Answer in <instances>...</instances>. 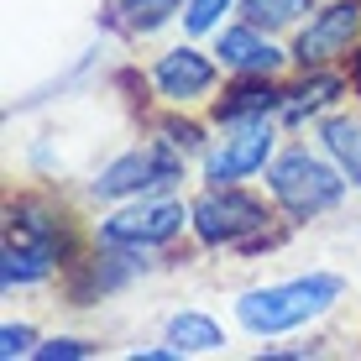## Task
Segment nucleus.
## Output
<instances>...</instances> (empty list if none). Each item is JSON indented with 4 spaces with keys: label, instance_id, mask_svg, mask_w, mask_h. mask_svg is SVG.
Wrapping results in <instances>:
<instances>
[{
    "label": "nucleus",
    "instance_id": "412c9836",
    "mask_svg": "<svg viewBox=\"0 0 361 361\" xmlns=\"http://www.w3.org/2000/svg\"><path fill=\"white\" fill-rule=\"evenodd\" d=\"M351 84H356V90H361V53H356V68H351Z\"/></svg>",
    "mask_w": 361,
    "mask_h": 361
},
{
    "label": "nucleus",
    "instance_id": "6e6552de",
    "mask_svg": "<svg viewBox=\"0 0 361 361\" xmlns=\"http://www.w3.org/2000/svg\"><path fill=\"white\" fill-rule=\"evenodd\" d=\"M356 32H361V6H356V0H335V6H325L304 32H298L293 58L304 68H325V63H335V58L351 53Z\"/></svg>",
    "mask_w": 361,
    "mask_h": 361
},
{
    "label": "nucleus",
    "instance_id": "dca6fc26",
    "mask_svg": "<svg viewBox=\"0 0 361 361\" xmlns=\"http://www.w3.org/2000/svg\"><path fill=\"white\" fill-rule=\"evenodd\" d=\"M189 0H121V21L131 32H157L163 21H173V11H183Z\"/></svg>",
    "mask_w": 361,
    "mask_h": 361
},
{
    "label": "nucleus",
    "instance_id": "7ed1b4c3",
    "mask_svg": "<svg viewBox=\"0 0 361 361\" xmlns=\"http://www.w3.org/2000/svg\"><path fill=\"white\" fill-rule=\"evenodd\" d=\"M267 189H272V199H278L293 220H314V215H325V209L341 204L345 173H341V163L330 168L325 157L293 147V152H283L278 163L267 168Z\"/></svg>",
    "mask_w": 361,
    "mask_h": 361
},
{
    "label": "nucleus",
    "instance_id": "2eb2a0df",
    "mask_svg": "<svg viewBox=\"0 0 361 361\" xmlns=\"http://www.w3.org/2000/svg\"><path fill=\"white\" fill-rule=\"evenodd\" d=\"M309 6H314V0H241V16L252 21V27H262V32H283V27H293Z\"/></svg>",
    "mask_w": 361,
    "mask_h": 361
},
{
    "label": "nucleus",
    "instance_id": "423d86ee",
    "mask_svg": "<svg viewBox=\"0 0 361 361\" xmlns=\"http://www.w3.org/2000/svg\"><path fill=\"white\" fill-rule=\"evenodd\" d=\"M183 231V204L173 199H136L131 209L110 215L99 226V246L110 252H147V246H163Z\"/></svg>",
    "mask_w": 361,
    "mask_h": 361
},
{
    "label": "nucleus",
    "instance_id": "aec40b11",
    "mask_svg": "<svg viewBox=\"0 0 361 361\" xmlns=\"http://www.w3.org/2000/svg\"><path fill=\"white\" fill-rule=\"evenodd\" d=\"M32 356H42V361H73V356H90V341H47V345H37Z\"/></svg>",
    "mask_w": 361,
    "mask_h": 361
},
{
    "label": "nucleus",
    "instance_id": "6ab92c4d",
    "mask_svg": "<svg viewBox=\"0 0 361 361\" xmlns=\"http://www.w3.org/2000/svg\"><path fill=\"white\" fill-rule=\"evenodd\" d=\"M27 351H37L27 325H6V330H0V356H6V361H16V356H27Z\"/></svg>",
    "mask_w": 361,
    "mask_h": 361
},
{
    "label": "nucleus",
    "instance_id": "f257e3e1",
    "mask_svg": "<svg viewBox=\"0 0 361 361\" xmlns=\"http://www.w3.org/2000/svg\"><path fill=\"white\" fill-rule=\"evenodd\" d=\"M68 262V226L63 215L42 209L37 199H16L6 209V262H0V283L6 288H27L42 283L53 267Z\"/></svg>",
    "mask_w": 361,
    "mask_h": 361
},
{
    "label": "nucleus",
    "instance_id": "a211bd4d",
    "mask_svg": "<svg viewBox=\"0 0 361 361\" xmlns=\"http://www.w3.org/2000/svg\"><path fill=\"white\" fill-rule=\"evenodd\" d=\"M157 131H163V142H173L178 152H199V147H204V131H199L194 121H163Z\"/></svg>",
    "mask_w": 361,
    "mask_h": 361
},
{
    "label": "nucleus",
    "instance_id": "4468645a",
    "mask_svg": "<svg viewBox=\"0 0 361 361\" xmlns=\"http://www.w3.org/2000/svg\"><path fill=\"white\" fill-rule=\"evenodd\" d=\"M168 341L178 345V351H220V325L209 314H173L168 319Z\"/></svg>",
    "mask_w": 361,
    "mask_h": 361
},
{
    "label": "nucleus",
    "instance_id": "0eeeda50",
    "mask_svg": "<svg viewBox=\"0 0 361 361\" xmlns=\"http://www.w3.org/2000/svg\"><path fill=\"white\" fill-rule=\"evenodd\" d=\"M267 152H272V126H267V116L231 121L226 142L204 152V178H209V183H241V178H252L257 168H267Z\"/></svg>",
    "mask_w": 361,
    "mask_h": 361
},
{
    "label": "nucleus",
    "instance_id": "f03ea898",
    "mask_svg": "<svg viewBox=\"0 0 361 361\" xmlns=\"http://www.w3.org/2000/svg\"><path fill=\"white\" fill-rule=\"evenodd\" d=\"M335 298H341V278L335 272H309V278H293V283H272V288L241 293L235 319L252 335H283V330H298L309 319H319Z\"/></svg>",
    "mask_w": 361,
    "mask_h": 361
},
{
    "label": "nucleus",
    "instance_id": "f3484780",
    "mask_svg": "<svg viewBox=\"0 0 361 361\" xmlns=\"http://www.w3.org/2000/svg\"><path fill=\"white\" fill-rule=\"evenodd\" d=\"M226 11H231V0H189V6H183V27H189L194 37H204V32L220 27Z\"/></svg>",
    "mask_w": 361,
    "mask_h": 361
},
{
    "label": "nucleus",
    "instance_id": "1a4fd4ad",
    "mask_svg": "<svg viewBox=\"0 0 361 361\" xmlns=\"http://www.w3.org/2000/svg\"><path fill=\"white\" fill-rule=\"evenodd\" d=\"M152 90L163 99H199L215 90V63H209L204 53H194V47H173L152 63Z\"/></svg>",
    "mask_w": 361,
    "mask_h": 361
},
{
    "label": "nucleus",
    "instance_id": "9b49d317",
    "mask_svg": "<svg viewBox=\"0 0 361 361\" xmlns=\"http://www.w3.org/2000/svg\"><path fill=\"white\" fill-rule=\"evenodd\" d=\"M283 94H288V90H278L272 73H241V79L215 99V121H226V126H231V121L272 116V110H283Z\"/></svg>",
    "mask_w": 361,
    "mask_h": 361
},
{
    "label": "nucleus",
    "instance_id": "39448f33",
    "mask_svg": "<svg viewBox=\"0 0 361 361\" xmlns=\"http://www.w3.org/2000/svg\"><path fill=\"white\" fill-rule=\"evenodd\" d=\"M178 178H183L178 147L157 136V142H147V147H136V152L116 157V163L90 183V194L94 199H147L152 189H173Z\"/></svg>",
    "mask_w": 361,
    "mask_h": 361
},
{
    "label": "nucleus",
    "instance_id": "9d476101",
    "mask_svg": "<svg viewBox=\"0 0 361 361\" xmlns=\"http://www.w3.org/2000/svg\"><path fill=\"white\" fill-rule=\"evenodd\" d=\"M215 58L235 73H278L283 68V53L272 47V37L262 27H252V21H241V27H226L215 42Z\"/></svg>",
    "mask_w": 361,
    "mask_h": 361
},
{
    "label": "nucleus",
    "instance_id": "20e7f679",
    "mask_svg": "<svg viewBox=\"0 0 361 361\" xmlns=\"http://www.w3.org/2000/svg\"><path fill=\"white\" fill-rule=\"evenodd\" d=\"M189 220L204 246H262L267 235V204L235 183H215L204 199H194Z\"/></svg>",
    "mask_w": 361,
    "mask_h": 361
},
{
    "label": "nucleus",
    "instance_id": "ddd939ff",
    "mask_svg": "<svg viewBox=\"0 0 361 361\" xmlns=\"http://www.w3.org/2000/svg\"><path fill=\"white\" fill-rule=\"evenodd\" d=\"M319 136H325V152L341 163V173L361 189V121H345V116H330L325 126H319Z\"/></svg>",
    "mask_w": 361,
    "mask_h": 361
},
{
    "label": "nucleus",
    "instance_id": "f8f14e48",
    "mask_svg": "<svg viewBox=\"0 0 361 361\" xmlns=\"http://www.w3.org/2000/svg\"><path fill=\"white\" fill-rule=\"evenodd\" d=\"M341 90H345V79H341V73L314 68L304 84H298V90L283 94V116H288V121H304V116H314V110H325L330 99H341Z\"/></svg>",
    "mask_w": 361,
    "mask_h": 361
}]
</instances>
